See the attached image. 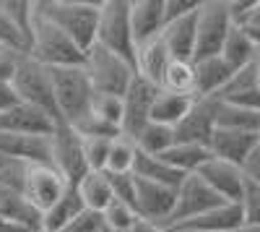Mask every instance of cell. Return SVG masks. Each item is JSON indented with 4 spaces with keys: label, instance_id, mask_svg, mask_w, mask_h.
I'll list each match as a JSON object with an SVG mask.
<instances>
[{
    "label": "cell",
    "instance_id": "6da1fadb",
    "mask_svg": "<svg viewBox=\"0 0 260 232\" xmlns=\"http://www.w3.org/2000/svg\"><path fill=\"white\" fill-rule=\"evenodd\" d=\"M37 13L68 34L76 45L89 52L96 45V29H99V13L102 0H34Z\"/></svg>",
    "mask_w": 260,
    "mask_h": 232
},
{
    "label": "cell",
    "instance_id": "484cf974",
    "mask_svg": "<svg viewBox=\"0 0 260 232\" xmlns=\"http://www.w3.org/2000/svg\"><path fill=\"white\" fill-rule=\"evenodd\" d=\"M78 196L83 201V206L89 209V212H96L102 214L107 206L115 201V191H112V180L107 172H86L78 183Z\"/></svg>",
    "mask_w": 260,
    "mask_h": 232
},
{
    "label": "cell",
    "instance_id": "f1b7e54d",
    "mask_svg": "<svg viewBox=\"0 0 260 232\" xmlns=\"http://www.w3.org/2000/svg\"><path fill=\"white\" fill-rule=\"evenodd\" d=\"M133 175L141 178V180H151V183H159V185H169V188H180V183L185 180V175H180L175 167H169L161 157L141 154V152H138V157H136Z\"/></svg>",
    "mask_w": 260,
    "mask_h": 232
},
{
    "label": "cell",
    "instance_id": "f5cc1de1",
    "mask_svg": "<svg viewBox=\"0 0 260 232\" xmlns=\"http://www.w3.org/2000/svg\"><path fill=\"white\" fill-rule=\"evenodd\" d=\"M39 232H42V229H39Z\"/></svg>",
    "mask_w": 260,
    "mask_h": 232
},
{
    "label": "cell",
    "instance_id": "4fadbf2b",
    "mask_svg": "<svg viewBox=\"0 0 260 232\" xmlns=\"http://www.w3.org/2000/svg\"><path fill=\"white\" fill-rule=\"evenodd\" d=\"M138 180V196H136V212L141 219L154 222L169 229V219L175 212V201H177V188L159 185L151 180Z\"/></svg>",
    "mask_w": 260,
    "mask_h": 232
},
{
    "label": "cell",
    "instance_id": "cb8c5ba5",
    "mask_svg": "<svg viewBox=\"0 0 260 232\" xmlns=\"http://www.w3.org/2000/svg\"><path fill=\"white\" fill-rule=\"evenodd\" d=\"M169 63H172V57H169V50L164 47L161 37L148 42V45H141L136 50V71H138V76L151 81V83H156V86L164 83V73L169 68Z\"/></svg>",
    "mask_w": 260,
    "mask_h": 232
},
{
    "label": "cell",
    "instance_id": "d590c367",
    "mask_svg": "<svg viewBox=\"0 0 260 232\" xmlns=\"http://www.w3.org/2000/svg\"><path fill=\"white\" fill-rule=\"evenodd\" d=\"M89 112L122 133V97H117V94H99L96 92Z\"/></svg>",
    "mask_w": 260,
    "mask_h": 232
},
{
    "label": "cell",
    "instance_id": "1f68e13d",
    "mask_svg": "<svg viewBox=\"0 0 260 232\" xmlns=\"http://www.w3.org/2000/svg\"><path fill=\"white\" fill-rule=\"evenodd\" d=\"M136 146L141 154H154V157H161L167 149L177 143V136H175V128L169 125H161V123H146L143 128L136 133Z\"/></svg>",
    "mask_w": 260,
    "mask_h": 232
},
{
    "label": "cell",
    "instance_id": "9a60e30c",
    "mask_svg": "<svg viewBox=\"0 0 260 232\" xmlns=\"http://www.w3.org/2000/svg\"><path fill=\"white\" fill-rule=\"evenodd\" d=\"M130 26L136 50L161 37L167 26V0H130Z\"/></svg>",
    "mask_w": 260,
    "mask_h": 232
},
{
    "label": "cell",
    "instance_id": "f907efd6",
    "mask_svg": "<svg viewBox=\"0 0 260 232\" xmlns=\"http://www.w3.org/2000/svg\"><path fill=\"white\" fill-rule=\"evenodd\" d=\"M8 164H13V159H8V157H3V154H0V172H3Z\"/></svg>",
    "mask_w": 260,
    "mask_h": 232
},
{
    "label": "cell",
    "instance_id": "8fae6325",
    "mask_svg": "<svg viewBox=\"0 0 260 232\" xmlns=\"http://www.w3.org/2000/svg\"><path fill=\"white\" fill-rule=\"evenodd\" d=\"M161 86L151 83L141 76L133 78V83L127 86V92L122 94V133L136 138V133L143 128L146 123H151V110Z\"/></svg>",
    "mask_w": 260,
    "mask_h": 232
},
{
    "label": "cell",
    "instance_id": "7bdbcfd3",
    "mask_svg": "<svg viewBox=\"0 0 260 232\" xmlns=\"http://www.w3.org/2000/svg\"><path fill=\"white\" fill-rule=\"evenodd\" d=\"M102 227H104L102 214L89 212V209H83V212L78 214V219H76L68 229H65V232H102Z\"/></svg>",
    "mask_w": 260,
    "mask_h": 232
},
{
    "label": "cell",
    "instance_id": "f6af8a7d",
    "mask_svg": "<svg viewBox=\"0 0 260 232\" xmlns=\"http://www.w3.org/2000/svg\"><path fill=\"white\" fill-rule=\"evenodd\" d=\"M242 172H245V178H247V180L260 183V143L255 146V149L250 152V157L245 159V164H242Z\"/></svg>",
    "mask_w": 260,
    "mask_h": 232
},
{
    "label": "cell",
    "instance_id": "e575fe53",
    "mask_svg": "<svg viewBox=\"0 0 260 232\" xmlns=\"http://www.w3.org/2000/svg\"><path fill=\"white\" fill-rule=\"evenodd\" d=\"M102 219H104V227L112 229V232H130V229L141 222V217H138L136 209L130 206V204L117 201V198L102 212Z\"/></svg>",
    "mask_w": 260,
    "mask_h": 232
},
{
    "label": "cell",
    "instance_id": "74e56055",
    "mask_svg": "<svg viewBox=\"0 0 260 232\" xmlns=\"http://www.w3.org/2000/svg\"><path fill=\"white\" fill-rule=\"evenodd\" d=\"M240 209H242V219L245 224H255L260 227V183L247 180L245 178V188H242V196H240Z\"/></svg>",
    "mask_w": 260,
    "mask_h": 232
},
{
    "label": "cell",
    "instance_id": "d6986e66",
    "mask_svg": "<svg viewBox=\"0 0 260 232\" xmlns=\"http://www.w3.org/2000/svg\"><path fill=\"white\" fill-rule=\"evenodd\" d=\"M216 99H221L226 104H237V107L260 110V63L234 71V76L229 78L224 92Z\"/></svg>",
    "mask_w": 260,
    "mask_h": 232
},
{
    "label": "cell",
    "instance_id": "83f0119b",
    "mask_svg": "<svg viewBox=\"0 0 260 232\" xmlns=\"http://www.w3.org/2000/svg\"><path fill=\"white\" fill-rule=\"evenodd\" d=\"M161 159L169 164V167H175V170L180 175H195L201 170V167L211 159V152H208V146H198V143H182L177 141L172 149H167L161 154Z\"/></svg>",
    "mask_w": 260,
    "mask_h": 232
},
{
    "label": "cell",
    "instance_id": "2e32d148",
    "mask_svg": "<svg viewBox=\"0 0 260 232\" xmlns=\"http://www.w3.org/2000/svg\"><path fill=\"white\" fill-rule=\"evenodd\" d=\"M0 154L24 164H52V136H18L0 131Z\"/></svg>",
    "mask_w": 260,
    "mask_h": 232
},
{
    "label": "cell",
    "instance_id": "4316f807",
    "mask_svg": "<svg viewBox=\"0 0 260 232\" xmlns=\"http://www.w3.org/2000/svg\"><path fill=\"white\" fill-rule=\"evenodd\" d=\"M83 201L78 196V188L71 185L68 191H65V196L50 209V212L42 214V232H65L76 219L78 214L83 212Z\"/></svg>",
    "mask_w": 260,
    "mask_h": 232
},
{
    "label": "cell",
    "instance_id": "b9f144b4",
    "mask_svg": "<svg viewBox=\"0 0 260 232\" xmlns=\"http://www.w3.org/2000/svg\"><path fill=\"white\" fill-rule=\"evenodd\" d=\"M26 52H18V50H11V47H0V81H8L13 83V76L18 71V63Z\"/></svg>",
    "mask_w": 260,
    "mask_h": 232
},
{
    "label": "cell",
    "instance_id": "9c48e42d",
    "mask_svg": "<svg viewBox=\"0 0 260 232\" xmlns=\"http://www.w3.org/2000/svg\"><path fill=\"white\" fill-rule=\"evenodd\" d=\"M219 204H224V198L216 196L198 175H187L177 188V201H175V212H172V219H169V229L198 219L201 214L211 212Z\"/></svg>",
    "mask_w": 260,
    "mask_h": 232
},
{
    "label": "cell",
    "instance_id": "52a82bcc",
    "mask_svg": "<svg viewBox=\"0 0 260 232\" xmlns=\"http://www.w3.org/2000/svg\"><path fill=\"white\" fill-rule=\"evenodd\" d=\"M13 89H16V97L21 102L34 104V107L50 112L60 123L57 102H55V89H52V71L50 68H45L42 63H37L29 55H24V57H21V63H18L16 76H13Z\"/></svg>",
    "mask_w": 260,
    "mask_h": 232
},
{
    "label": "cell",
    "instance_id": "5bb4252c",
    "mask_svg": "<svg viewBox=\"0 0 260 232\" xmlns=\"http://www.w3.org/2000/svg\"><path fill=\"white\" fill-rule=\"evenodd\" d=\"M195 175H198L219 198L232 201V204L240 201L242 188H245V172H242V167L211 157Z\"/></svg>",
    "mask_w": 260,
    "mask_h": 232
},
{
    "label": "cell",
    "instance_id": "8d00e7d4",
    "mask_svg": "<svg viewBox=\"0 0 260 232\" xmlns=\"http://www.w3.org/2000/svg\"><path fill=\"white\" fill-rule=\"evenodd\" d=\"M0 6H3V11L8 13V18L13 21V26L26 37H31V26H34V0H0ZM29 52V50H26Z\"/></svg>",
    "mask_w": 260,
    "mask_h": 232
},
{
    "label": "cell",
    "instance_id": "3957f363",
    "mask_svg": "<svg viewBox=\"0 0 260 232\" xmlns=\"http://www.w3.org/2000/svg\"><path fill=\"white\" fill-rule=\"evenodd\" d=\"M52 89H55L60 123L73 125L83 115H89L96 89H94V83H91L83 66L52 68Z\"/></svg>",
    "mask_w": 260,
    "mask_h": 232
},
{
    "label": "cell",
    "instance_id": "7a4b0ae2",
    "mask_svg": "<svg viewBox=\"0 0 260 232\" xmlns=\"http://www.w3.org/2000/svg\"><path fill=\"white\" fill-rule=\"evenodd\" d=\"M34 11H37V6H34ZM26 55L31 60L42 63V66L50 68V71L52 68H68V66H83V60H86V52L76 45V42L39 13L34 16Z\"/></svg>",
    "mask_w": 260,
    "mask_h": 232
},
{
    "label": "cell",
    "instance_id": "44dd1931",
    "mask_svg": "<svg viewBox=\"0 0 260 232\" xmlns=\"http://www.w3.org/2000/svg\"><path fill=\"white\" fill-rule=\"evenodd\" d=\"M0 219L13 222L18 227H24L29 232H39L42 229V214L26 201V196L18 188L3 185L0 183Z\"/></svg>",
    "mask_w": 260,
    "mask_h": 232
},
{
    "label": "cell",
    "instance_id": "bcb514c9",
    "mask_svg": "<svg viewBox=\"0 0 260 232\" xmlns=\"http://www.w3.org/2000/svg\"><path fill=\"white\" fill-rule=\"evenodd\" d=\"M18 97H16V89H13V83L8 81H0V112L8 110L11 104H16Z\"/></svg>",
    "mask_w": 260,
    "mask_h": 232
},
{
    "label": "cell",
    "instance_id": "30bf717a",
    "mask_svg": "<svg viewBox=\"0 0 260 232\" xmlns=\"http://www.w3.org/2000/svg\"><path fill=\"white\" fill-rule=\"evenodd\" d=\"M52 164L71 185H76L86 172H91L83 157V138L65 123H60L52 133Z\"/></svg>",
    "mask_w": 260,
    "mask_h": 232
},
{
    "label": "cell",
    "instance_id": "ab89813d",
    "mask_svg": "<svg viewBox=\"0 0 260 232\" xmlns=\"http://www.w3.org/2000/svg\"><path fill=\"white\" fill-rule=\"evenodd\" d=\"M0 47H11V50H18V52H26L29 50L26 37L13 26V21L8 18V13L3 11V6H0Z\"/></svg>",
    "mask_w": 260,
    "mask_h": 232
},
{
    "label": "cell",
    "instance_id": "db71d44e",
    "mask_svg": "<svg viewBox=\"0 0 260 232\" xmlns=\"http://www.w3.org/2000/svg\"><path fill=\"white\" fill-rule=\"evenodd\" d=\"M257 63H260V60H257Z\"/></svg>",
    "mask_w": 260,
    "mask_h": 232
},
{
    "label": "cell",
    "instance_id": "603a6c76",
    "mask_svg": "<svg viewBox=\"0 0 260 232\" xmlns=\"http://www.w3.org/2000/svg\"><path fill=\"white\" fill-rule=\"evenodd\" d=\"M245 219H242V209L240 204H232V201H224L219 206H213L211 212L201 214L198 219H192L187 224H182L185 229H195V232H234L237 227H242ZM180 229V227H175Z\"/></svg>",
    "mask_w": 260,
    "mask_h": 232
},
{
    "label": "cell",
    "instance_id": "681fc988",
    "mask_svg": "<svg viewBox=\"0 0 260 232\" xmlns=\"http://www.w3.org/2000/svg\"><path fill=\"white\" fill-rule=\"evenodd\" d=\"M234 232H260V227H255V224H242V227H237Z\"/></svg>",
    "mask_w": 260,
    "mask_h": 232
},
{
    "label": "cell",
    "instance_id": "ffe728a7",
    "mask_svg": "<svg viewBox=\"0 0 260 232\" xmlns=\"http://www.w3.org/2000/svg\"><path fill=\"white\" fill-rule=\"evenodd\" d=\"M192 66H195V97L198 99H216L234 76V68L221 55L192 60Z\"/></svg>",
    "mask_w": 260,
    "mask_h": 232
},
{
    "label": "cell",
    "instance_id": "4dcf8cb0",
    "mask_svg": "<svg viewBox=\"0 0 260 232\" xmlns=\"http://www.w3.org/2000/svg\"><path fill=\"white\" fill-rule=\"evenodd\" d=\"M221 57L229 63L234 71H240V68H247V66H252V63H257L260 60V52L252 45V39L245 34V29L242 26H234L229 32L226 42H224Z\"/></svg>",
    "mask_w": 260,
    "mask_h": 232
},
{
    "label": "cell",
    "instance_id": "7c38bea8",
    "mask_svg": "<svg viewBox=\"0 0 260 232\" xmlns=\"http://www.w3.org/2000/svg\"><path fill=\"white\" fill-rule=\"evenodd\" d=\"M57 120L45 112L34 107V104H26V102H16L11 104L8 110L0 112V131L6 133H18V136H45L50 138L55 131H57Z\"/></svg>",
    "mask_w": 260,
    "mask_h": 232
},
{
    "label": "cell",
    "instance_id": "ee69618b",
    "mask_svg": "<svg viewBox=\"0 0 260 232\" xmlns=\"http://www.w3.org/2000/svg\"><path fill=\"white\" fill-rule=\"evenodd\" d=\"M201 8V0H167V21L190 16Z\"/></svg>",
    "mask_w": 260,
    "mask_h": 232
},
{
    "label": "cell",
    "instance_id": "816d5d0a",
    "mask_svg": "<svg viewBox=\"0 0 260 232\" xmlns=\"http://www.w3.org/2000/svg\"><path fill=\"white\" fill-rule=\"evenodd\" d=\"M169 232H195V229H185V227H180V229H169Z\"/></svg>",
    "mask_w": 260,
    "mask_h": 232
},
{
    "label": "cell",
    "instance_id": "836d02e7",
    "mask_svg": "<svg viewBox=\"0 0 260 232\" xmlns=\"http://www.w3.org/2000/svg\"><path fill=\"white\" fill-rule=\"evenodd\" d=\"M161 89L195 97V66H192V60H172L167 73H164Z\"/></svg>",
    "mask_w": 260,
    "mask_h": 232
},
{
    "label": "cell",
    "instance_id": "60d3db41",
    "mask_svg": "<svg viewBox=\"0 0 260 232\" xmlns=\"http://www.w3.org/2000/svg\"><path fill=\"white\" fill-rule=\"evenodd\" d=\"M112 180V191H115V198L122 201V204H130L136 209V196H138V180L136 175H110Z\"/></svg>",
    "mask_w": 260,
    "mask_h": 232
},
{
    "label": "cell",
    "instance_id": "7402d4cb",
    "mask_svg": "<svg viewBox=\"0 0 260 232\" xmlns=\"http://www.w3.org/2000/svg\"><path fill=\"white\" fill-rule=\"evenodd\" d=\"M195 16H198V11L175 21H167L161 42L169 50L172 60H195Z\"/></svg>",
    "mask_w": 260,
    "mask_h": 232
},
{
    "label": "cell",
    "instance_id": "e0dca14e",
    "mask_svg": "<svg viewBox=\"0 0 260 232\" xmlns=\"http://www.w3.org/2000/svg\"><path fill=\"white\" fill-rule=\"evenodd\" d=\"M216 104H219V99H195L192 110L175 128L177 141L208 146V141L216 131Z\"/></svg>",
    "mask_w": 260,
    "mask_h": 232
},
{
    "label": "cell",
    "instance_id": "277c9868",
    "mask_svg": "<svg viewBox=\"0 0 260 232\" xmlns=\"http://www.w3.org/2000/svg\"><path fill=\"white\" fill-rule=\"evenodd\" d=\"M96 45L136 66V37L130 26V0H102Z\"/></svg>",
    "mask_w": 260,
    "mask_h": 232
},
{
    "label": "cell",
    "instance_id": "5b68a950",
    "mask_svg": "<svg viewBox=\"0 0 260 232\" xmlns=\"http://www.w3.org/2000/svg\"><path fill=\"white\" fill-rule=\"evenodd\" d=\"M83 68L89 73L94 89L99 94H117L122 97L127 92V86L133 83V78L138 76L136 66L130 60L104 50L99 45H94L89 52H86V60H83Z\"/></svg>",
    "mask_w": 260,
    "mask_h": 232
},
{
    "label": "cell",
    "instance_id": "d6a6232c",
    "mask_svg": "<svg viewBox=\"0 0 260 232\" xmlns=\"http://www.w3.org/2000/svg\"><path fill=\"white\" fill-rule=\"evenodd\" d=\"M136 157H138L136 141L130 136H125V133H120L110 143V157H107L104 172L107 175H130L133 167H136Z\"/></svg>",
    "mask_w": 260,
    "mask_h": 232
},
{
    "label": "cell",
    "instance_id": "8992f818",
    "mask_svg": "<svg viewBox=\"0 0 260 232\" xmlns=\"http://www.w3.org/2000/svg\"><path fill=\"white\" fill-rule=\"evenodd\" d=\"M234 29L226 0H201L195 16V60L221 55L224 42Z\"/></svg>",
    "mask_w": 260,
    "mask_h": 232
},
{
    "label": "cell",
    "instance_id": "c3c4849f",
    "mask_svg": "<svg viewBox=\"0 0 260 232\" xmlns=\"http://www.w3.org/2000/svg\"><path fill=\"white\" fill-rule=\"evenodd\" d=\"M130 232H169L167 227H161V224H154V222H146V219H141Z\"/></svg>",
    "mask_w": 260,
    "mask_h": 232
},
{
    "label": "cell",
    "instance_id": "ac0fdd59",
    "mask_svg": "<svg viewBox=\"0 0 260 232\" xmlns=\"http://www.w3.org/2000/svg\"><path fill=\"white\" fill-rule=\"evenodd\" d=\"M260 143V133H245V131H226V128H216L211 141H208V152L216 159L232 162L237 167H242L250 152Z\"/></svg>",
    "mask_w": 260,
    "mask_h": 232
},
{
    "label": "cell",
    "instance_id": "f546056e",
    "mask_svg": "<svg viewBox=\"0 0 260 232\" xmlns=\"http://www.w3.org/2000/svg\"><path fill=\"white\" fill-rule=\"evenodd\" d=\"M216 128L260 133V110L237 107V104H226L219 99V104H216Z\"/></svg>",
    "mask_w": 260,
    "mask_h": 232
},
{
    "label": "cell",
    "instance_id": "d4e9b609",
    "mask_svg": "<svg viewBox=\"0 0 260 232\" xmlns=\"http://www.w3.org/2000/svg\"><path fill=\"white\" fill-rule=\"evenodd\" d=\"M198 97H187V94H177L169 89H159L154 110H151V120L169 125V128H177V125L185 120V115L192 110V104Z\"/></svg>",
    "mask_w": 260,
    "mask_h": 232
},
{
    "label": "cell",
    "instance_id": "7dc6e473",
    "mask_svg": "<svg viewBox=\"0 0 260 232\" xmlns=\"http://www.w3.org/2000/svg\"><path fill=\"white\" fill-rule=\"evenodd\" d=\"M242 26H245V29H260V0H255V3H252V11H250V16L245 18Z\"/></svg>",
    "mask_w": 260,
    "mask_h": 232
},
{
    "label": "cell",
    "instance_id": "f35d334b",
    "mask_svg": "<svg viewBox=\"0 0 260 232\" xmlns=\"http://www.w3.org/2000/svg\"><path fill=\"white\" fill-rule=\"evenodd\" d=\"M112 138H83V157L91 172H104Z\"/></svg>",
    "mask_w": 260,
    "mask_h": 232
},
{
    "label": "cell",
    "instance_id": "ba28073f",
    "mask_svg": "<svg viewBox=\"0 0 260 232\" xmlns=\"http://www.w3.org/2000/svg\"><path fill=\"white\" fill-rule=\"evenodd\" d=\"M68 188H71V183L62 178V172L55 164H29L26 180H24V196L39 214L50 212L65 196Z\"/></svg>",
    "mask_w": 260,
    "mask_h": 232
}]
</instances>
